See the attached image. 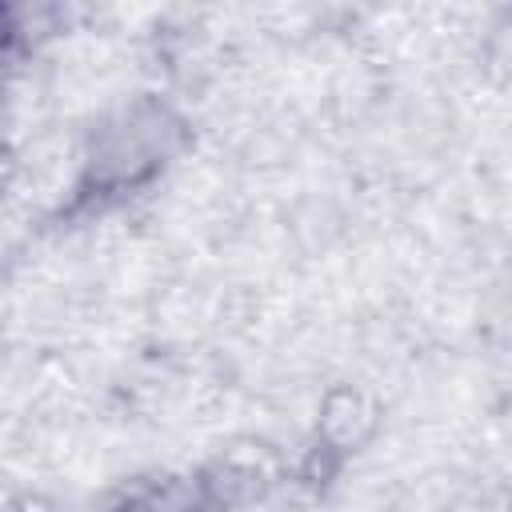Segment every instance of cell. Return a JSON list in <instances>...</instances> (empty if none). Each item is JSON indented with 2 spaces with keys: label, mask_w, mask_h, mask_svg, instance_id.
Listing matches in <instances>:
<instances>
[{
  "label": "cell",
  "mask_w": 512,
  "mask_h": 512,
  "mask_svg": "<svg viewBox=\"0 0 512 512\" xmlns=\"http://www.w3.org/2000/svg\"><path fill=\"white\" fill-rule=\"evenodd\" d=\"M180 148V120L164 104H136L116 124L96 132L92 156L76 184V200H112L148 184Z\"/></svg>",
  "instance_id": "1"
},
{
  "label": "cell",
  "mask_w": 512,
  "mask_h": 512,
  "mask_svg": "<svg viewBox=\"0 0 512 512\" xmlns=\"http://www.w3.org/2000/svg\"><path fill=\"white\" fill-rule=\"evenodd\" d=\"M376 400L352 384H340L324 396L320 420H316V452L320 456H348L376 432Z\"/></svg>",
  "instance_id": "2"
},
{
  "label": "cell",
  "mask_w": 512,
  "mask_h": 512,
  "mask_svg": "<svg viewBox=\"0 0 512 512\" xmlns=\"http://www.w3.org/2000/svg\"><path fill=\"white\" fill-rule=\"evenodd\" d=\"M104 512H212L200 480H144Z\"/></svg>",
  "instance_id": "3"
}]
</instances>
